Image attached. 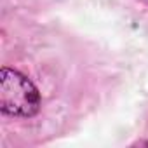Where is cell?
Segmentation results:
<instances>
[{"instance_id": "cell-1", "label": "cell", "mask_w": 148, "mask_h": 148, "mask_svg": "<svg viewBox=\"0 0 148 148\" xmlns=\"http://www.w3.org/2000/svg\"><path fill=\"white\" fill-rule=\"evenodd\" d=\"M0 110L11 117H33L40 110V94L23 73L2 68L0 71Z\"/></svg>"}]
</instances>
